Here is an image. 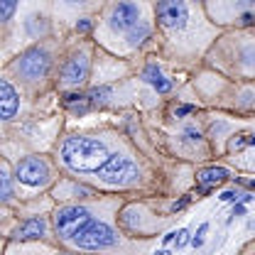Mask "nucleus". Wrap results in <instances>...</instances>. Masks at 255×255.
Wrapping results in <instances>:
<instances>
[{
    "mask_svg": "<svg viewBox=\"0 0 255 255\" xmlns=\"http://www.w3.org/2000/svg\"><path fill=\"white\" fill-rule=\"evenodd\" d=\"M0 184H2V191H0V196H2V199H10V174H7V164H2Z\"/></svg>",
    "mask_w": 255,
    "mask_h": 255,
    "instance_id": "nucleus-15",
    "label": "nucleus"
},
{
    "mask_svg": "<svg viewBox=\"0 0 255 255\" xmlns=\"http://www.w3.org/2000/svg\"><path fill=\"white\" fill-rule=\"evenodd\" d=\"M17 71L25 79H42L49 71V57L44 49H30L22 54V59L17 62Z\"/></svg>",
    "mask_w": 255,
    "mask_h": 255,
    "instance_id": "nucleus-7",
    "label": "nucleus"
},
{
    "mask_svg": "<svg viewBox=\"0 0 255 255\" xmlns=\"http://www.w3.org/2000/svg\"><path fill=\"white\" fill-rule=\"evenodd\" d=\"M157 20L167 30H182L189 20V10L184 0H159L157 2Z\"/></svg>",
    "mask_w": 255,
    "mask_h": 255,
    "instance_id": "nucleus-5",
    "label": "nucleus"
},
{
    "mask_svg": "<svg viewBox=\"0 0 255 255\" xmlns=\"http://www.w3.org/2000/svg\"><path fill=\"white\" fill-rule=\"evenodd\" d=\"M238 199H243V196L236 194V191H223L221 194V201H236V204H238Z\"/></svg>",
    "mask_w": 255,
    "mask_h": 255,
    "instance_id": "nucleus-20",
    "label": "nucleus"
},
{
    "mask_svg": "<svg viewBox=\"0 0 255 255\" xmlns=\"http://www.w3.org/2000/svg\"><path fill=\"white\" fill-rule=\"evenodd\" d=\"M137 20H140V7L135 5V2H130V0H121L113 10H111V27L118 32H128L132 30L135 25H137Z\"/></svg>",
    "mask_w": 255,
    "mask_h": 255,
    "instance_id": "nucleus-8",
    "label": "nucleus"
},
{
    "mask_svg": "<svg viewBox=\"0 0 255 255\" xmlns=\"http://www.w3.org/2000/svg\"><path fill=\"white\" fill-rule=\"evenodd\" d=\"M89 27H91V25H89V22H86V20H84V22H79V25H76V30H79V32H89Z\"/></svg>",
    "mask_w": 255,
    "mask_h": 255,
    "instance_id": "nucleus-24",
    "label": "nucleus"
},
{
    "mask_svg": "<svg viewBox=\"0 0 255 255\" xmlns=\"http://www.w3.org/2000/svg\"><path fill=\"white\" fill-rule=\"evenodd\" d=\"M191 111H194L191 106H179V108H177V118H182V116H187V113H191Z\"/></svg>",
    "mask_w": 255,
    "mask_h": 255,
    "instance_id": "nucleus-22",
    "label": "nucleus"
},
{
    "mask_svg": "<svg viewBox=\"0 0 255 255\" xmlns=\"http://www.w3.org/2000/svg\"><path fill=\"white\" fill-rule=\"evenodd\" d=\"M108 159L106 145L96 137H69L62 145V162L74 172H101Z\"/></svg>",
    "mask_w": 255,
    "mask_h": 255,
    "instance_id": "nucleus-1",
    "label": "nucleus"
},
{
    "mask_svg": "<svg viewBox=\"0 0 255 255\" xmlns=\"http://www.w3.org/2000/svg\"><path fill=\"white\" fill-rule=\"evenodd\" d=\"M233 216H246V206H243V204H236L233 211H231V219H233ZM231 219H228V221H231Z\"/></svg>",
    "mask_w": 255,
    "mask_h": 255,
    "instance_id": "nucleus-21",
    "label": "nucleus"
},
{
    "mask_svg": "<svg viewBox=\"0 0 255 255\" xmlns=\"http://www.w3.org/2000/svg\"><path fill=\"white\" fill-rule=\"evenodd\" d=\"M147 34H150V27H147V25H140V30H132L128 34V42H130V44H140Z\"/></svg>",
    "mask_w": 255,
    "mask_h": 255,
    "instance_id": "nucleus-14",
    "label": "nucleus"
},
{
    "mask_svg": "<svg viewBox=\"0 0 255 255\" xmlns=\"http://www.w3.org/2000/svg\"><path fill=\"white\" fill-rule=\"evenodd\" d=\"M89 76V59L86 54H74L62 71V84L64 86H79L84 84Z\"/></svg>",
    "mask_w": 255,
    "mask_h": 255,
    "instance_id": "nucleus-9",
    "label": "nucleus"
},
{
    "mask_svg": "<svg viewBox=\"0 0 255 255\" xmlns=\"http://www.w3.org/2000/svg\"><path fill=\"white\" fill-rule=\"evenodd\" d=\"M98 177H101L106 184H113V187H128V184L137 182L140 169H137V164H135L130 157L113 155V157L106 162V167L98 172Z\"/></svg>",
    "mask_w": 255,
    "mask_h": 255,
    "instance_id": "nucleus-3",
    "label": "nucleus"
},
{
    "mask_svg": "<svg viewBox=\"0 0 255 255\" xmlns=\"http://www.w3.org/2000/svg\"><path fill=\"white\" fill-rule=\"evenodd\" d=\"M155 255H169V251H164V248H162V251H157Z\"/></svg>",
    "mask_w": 255,
    "mask_h": 255,
    "instance_id": "nucleus-30",
    "label": "nucleus"
},
{
    "mask_svg": "<svg viewBox=\"0 0 255 255\" xmlns=\"http://www.w3.org/2000/svg\"><path fill=\"white\" fill-rule=\"evenodd\" d=\"M74 246L84 248V251H103V248H111L116 246L118 236L113 233V228L103 221H91L89 226H84L74 238Z\"/></svg>",
    "mask_w": 255,
    "mask_h": 255,
    "instance_id": "nucleus-2",
    "label": "nucleus"
},
{
    "mask_svg": "<svg viewBox=\"0 0 255 255\" xmlns=\"http://www.w3.org/2000/svg\"><path fill=\"white\" fill-rule=\"evenodd\" d=\"M69 2H84V0H69Z\"/></svg>",
    "mask_w": 255,
    "mask_h": 255,
    "instance_id": "nucleus-31",
    "label": "nucleus"
},
{
    "mask_svg": "<svg viewBox=\"0 0 255 255\" xmlns=\"http://www.w3.org/2000/svg\"><path fill=\"white\" fill-rule=\"evenodd\" d=\"M106 96H111V91H108V89H91L86 98H91L94 103H103V101H106Z\"/></svg>",
    "mask_w": 255,
    "mask_h": 255,
    "instance_id": "nucleus-18",
    "label": "nucleus"
},
{
    "mask_svg": "<svg viewBox=\"0 0 255 255\" xmlns=\"http://www.w3.org/2000/svg\"><path fill=\"white\" fill-rule=\"evenodd\" d=\"M187 137H189V140H199V132H196V130H187Z\"/></svg>",
    "mask_w": 255,
    "mask_h": 255,
    "instance_id": "nucleus-26",
    "label": "nucleus"
},
{
    "mask_svg": "<svg viewBox=\"0 0 255 255\" xmlns=\"http://www.w3.org/2000/svg\"><path fill=\"white\" fill-rule=\"evenodd\" d=\"M17 179L27 187H42L49 179V167L39 157H27L17 164Z\"/></svg>",
    "mask_w": 255,
    "mask_h": 255,
    "instance_id": "nucleus-6",
    "label": "nucleus"
},
{
    "mask_svg": "<svg viewBox=\"0 0 255 255\" xmlns=\"http://www.w3.org/2000/svg\"><path fill=\"white\" fill-rule=\"evenodd\" d=\"M189 204V199H182V201H177V204H172V211H179V209H184Z\"/></svg>",
    "mask_w": 255,
    "mask_h": 255,
    "instance_id": "nucleus-23",
    "label": "nucleus"
},
{
    "mask_svg": "<svg viewBox=\"0 0 255 255\" xmlns=\"http://www.w3.org/2000/svg\"><path fill=\"white\" fill-rule=\"evenodd\" d=\"M47 231V221L44 219H30L25 221L17 231H15V238L17 241H32V238H42Z\"/></svg>",
    "mask_w": 255,
    "mask_h": 255,
    "instance_id": "nucleus-11",
    "label": "nucleus"
},
{
    "mask_svg": "<svg viewBox=\"0 0 255 255\" xmlns=\"http://www.w3.org/2000/svg\"><path fill=\"white\" fill-rule=\"evenodd\" d=\"M206 231H209V223H201V226H199V231H196V236L191 238V246H194V248H201V246H204Z\"/></svg>",
    "mask_w": 255,
    "mask_h": 255,
    "instance_id": "nucleus-17",
    "label": "nucleus"
},
{
    "mask_svg": "<svg viewBox=\"0 0 255 255\" xmlns=\"http://www.w3.org/2000/svg\"><path fill=\"white\" fill-rule=\"evenodd\" d=\"M248 145H255V135H248Z\"/></svg>",
    "mask_w": 255,
    "mask_h": 255,
    "instance_id": "nucleus-29",
    "label": "nucleus"
},
{
    "mask_svg": "<svg viewBox=\"0 0 255 255\" xmlns=\"http://www.w3.org/2000/svg\"><path fill=\"white\" fill-rule=\"evenodd\" d=\"M226 179H228V169H223V167H206V169H201V172L196 174V182H199L204 189L223 184Z\"/></svg>",
    "mask_w": 255,
    "mask_h": 255,
    "instance_id": "nucleus-12",
    "label": "nucleus"
},
{
    "mask_svg": "<svg viewBox=\"0 0 255 255\" xmlns=\"http://www.w3.org/2000/svg\"><path fill=\"white\" fill-rule=\"evenodd\" d=\"M241 184H246V187H251V189H255V179H241Z\"/></svg>",
    "mask_w": 255,
    "mask_h": 255,
    "instance_id": "nucleus-27",
    "label": "nucleus"
},
{
    "mask_svg": "<svg viewBox=\"0 0 255 255\" xmlns=\"http://www.w3.org/2000/svg\"><path fill=\"white\" fill-rule=\"evenodd\" d=\"M91 221H94L91 214H89L86 209H81V206H64V209L57 211V216H54L57 233L64 236V238H74L84 226H89Z\"/></svg>",
    "mask_w": 255,
    "mask_h": 255,
    "instance_id": "nucleus-4",
    "label": "nucleus"
},
{
    "mask_svg": "<svg viewBox=\"0 0 255 255\" xmlns=\"http://www.w3.org/2000/svg\"><path fill=\"white\" fill-rule=\"evenodd\" d=\"M177 248H182V246H187V241H189V231L187 228H182V231H177Z\"/></svg>",
    "mask_w": 255,
    "mask_h": 255,
    "instance_id": "nucleus-19",
    "label": "nucleus"
},
{
    "mask_svg": "<svg viewBox=\"0 0 255 255\" xmlns=\"http://www.w3.org/2000/svg\"><path fill=\"white\" fill-rule=\"evenodd\" d=\"M15 5H17V0H0V17H2V20H10Z\"/></svg>",
    "mask_w": 255,
    "mask_h": 255,
    "instance_id": "nucleus-16",
    "label": "nucleus"
},
{
    "mask_svg": "<svg viewBox=\"0 0 255 255\" xmlns=\"http://www.w3.org/2000/svg\"><path fill=\"white\" fill-rule=\"evenodd\" d=\"M145 81H147L152 89H157L159 94H164V91H169V89H172V84L162 76V71L157 69V64H150V66L145 69Z\"/></svg>",
    "mask_w": 255,
    "mask_h": 255,
    "instance_id": "nucleus-13",
    "label": "nucleus"
},
{
    "mask_svg": "<svg viewBox=\"0 0 255 255\" xmlns=\"http://www.w3.org/2000/svg\"><path fill=\"white\" fill-rule=\"evenodd\" d=\"M243 22H246V25H251V22H253V15H251V12H246V15H243Z\"/></svg>",
    "mask_w": 255,
    "mask_h": 255,
    "instance_id": "nucleus-28",
    "label": "nucleus"
},
{
    "mask_svg": "<svg viewBox=\"0 0 255 255\" xmlns=\"http://www.w3.org/2000/svg\"><path fill=\"white\" fill-rule=\"evenodd\" d=\"M17 106H20V98L15 94V89L10 86V81H0V113L5 121H10L15 113H17Z\"/></svg>",
    "mask_w": 255,
    "mask_h": 255,
    "instance_id": "nucleus-10",
    "label": "nucleus"
},
{
    "mask_svg": "<svg viewBox=\"0 0 255 255\" xmlns=\"http://www.w3.org/2000/svg\"><path fill=\"white\" fill-rule=\"evenodd\" d=\"M174 238H177V231H172V233H167V236H164V243H172Z\"/></svg>",
    "mask_w": 255,
    "mask_h": 255,
    "instance_id": "nucleus-25",
    "label": "nucleus"
}]
</instances>
